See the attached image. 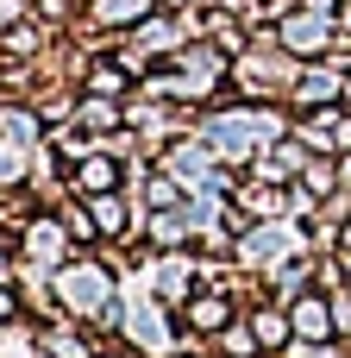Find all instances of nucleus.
Segmentation results:
<instances>
[{"instance_id":"2eb2a0df","label":"nucleus","mask_w":351,"mask_h":358,"mask_svg":"<svg viewBox=\"0 0 351 358\" xmlns=\"http://www.w3.org/2000/svg\"><path fill=\"white\" fill-rule=\"evenodd\" d=\"M25 19H38V0H0V31H13Z\"/></svg>"},{"instance_id":"f257e3e1","label":"nucleus","mask_w":351,"mask_h":358,"mask_svg":"<svg viewBox=\"0 0 351 358\" xmlns=\"http://www.w3.org/2000/svg\"><path fill=\"white\" fill-rule=\"evenodd\" d=\"M276 44H283L289 57L314 63V57L339 50V13H333V6H308V0H295V6L276 19Z\"/></svg>"},{"instance_id":"6e6552de","label":"nucleus","mask_w":351,"mask_h":358,"mask_svg":"<svg viewBox=\"0 0 351 358\" xmlns=\"http://www.w3.org/2000/svg\"><path fill=\"white\" fill-rule=\"evenodd\" d=\"M19 245H25V258H31V264H69V245H75V239H69V227H63L57 214H38V220L25 227V239H19Z\"/></svg>"},{"instance_id":"f03ea898","label":"nucleus","mask_w":351,"mask_h":358,"mask_svg":"<svg viewBox=\"0 0 351 358\" xmlns=\"http://www.w3.org/2000/svg\"><path fill=\"white\" fill-rule=\"evenodd\" d=\"M301 245V233H289L283 220H264V227H251V233H239V245H232V264H245V271H257V277H270L289 252Z\"/></svg>"},{"instance_id":"9b49d317","label":"nucleus","mask_w":351,"mask_h":358,"mask_svg":"<svg viewBox=\"0 0 351 358\" xmlns=\"http://www.w3.org/2000/svg\"><path fill=\"white\" fill-rule=\"evenodd\" d=\"M295 189H308L314 201H333V195L345 189V164H339V157H308V164H301V182H295Z\"/></svg>"},{"instance_id":"f8f14e48","label":"nucleus","mask_w":351,"mask_h":358,"mask_svg":"<svg viewBox=\"0 0 351 358\" xmlns=\"http://www.w3.org/2000/svg\"><path fill=\"white\" fill-rule=\"evenodd\" d=\"M57 220L69 227V239H75V245H100V227H94V214H88V201H82V195H69V201L57 208Z\"/></svg>"},{"instance_id":"423d86ee","label":"nucleus","mask_w":351,"mask_h":358,"mask_svg":"<svg viewBox=\"0 0 351 358\" xmlns=\"http://www.w3.org/2000/svg\"><path fill=\"white\" fill-rule=\"evenodd\" d=\"M289 321H295V340H308V346H333V340H339V327H333V296H320V289H301V296L289 302Z\"/></svg>"},{"instance_id":"f3484780","label":"nucleus","mask_w":351,"mask_h":358,"mask_svg":"<svg viewBox=\"0 0 351 358\" xmlns=\"http://www.w3.org/2000/svg\"><path fill=\"white\" fill-rule=\"evenodd\" d=\"M333 252H339V258H351V214L339 220V233H333Z\"/></svg>"},{"instance_id":"ddd939ff","label":"nucleus","mask_w":351,"mask_h":358,"mask_svg":"<svg viewBox=\"0 0 351 358\" xmlns=\"http://www.w3.org/2000/svg\"><path fill=\"white\" fill-rule=\"evenodd\" d=\"M214 346H220V358H257V334H251V321L239 315V321H232Z\"/></svg>"},{"instance_id":"20e7f679","label":"nucleus","mask_w":351,"mask_h":358,"mask_svg":"<svg viewBox=\"0 0 351 358\" xmlns=\"http://www.w3.org/2000/svg\"><path fill=\"white\" fill-rule=\"evenodd\" d=\"M289 101H295L301 113H308V107H333V101H345V69H339L333 57H314V63H301V76H295Z\"/></svg>"},{"instance_id":"7ed1b4c3","label":"nucleus","mask_w":351,"mask_h":358,"mask_svg":"<svg viewBox=\"0 0 351 358\" xmlns=\"http://www.w3.org/2000/svg\"><path fill=\"white\" fill-rule=\"evenodd\" d=\"M126 157L119 151H107V145H94L82 164H69L63 170V182H69V195H113V189H126Z\"/></svg>"},{"instance_id":"dca6fc26","label":"nucleus","mask_w":351,"mask_h":358,"mask_svg":"<svg viewBox=\"0 0 351 358\" xmlns=\"http://www.w3.org/2000/svg\"><path fill=\"white\" fill-rule=\"evenodd\" d=\"M6 321H19V296H13V289L0 283V327H6Z\"/></svg>"},{"instance_id":"9d476101","label":"nucleus","mask_w":351,"mask_h":358,"mask_svg":"<svg viewBox=\"0 0 351 358\" xmlns=\"http://www.w3.org/2000/svg\"><path fill=\"white\" fill-rule=\"evenodd\" d=\"M245 321H251V334H257V352H283V346L295 340L289 302H257V308H245Z\"/></svg>"},{"instance_id":"0eeeda50","label":"nucleus","mask_w":351,"mask_h":358,"mask_svg":"<svg viewBox=\"0 0 351 358\" xmlns=\"http://www.w3.org/2000/svg\"><path fill=\"white\" fill-rule=\"evenodd\" d=\"M75 88H82V94H113V101H132V94H138V76H132L119 57H88V63H82V76H75Z\"/></svg>"},{"instance_id":"1a4fd4ad","label":"nucleus","mask_w":351,"mask_h":358,"mask_svg":"<svg viewBox=\"0 0 351 358\" xmlns=\"http://www.w3.org/2000/svg\"><path fill=\"white\" fill-rule=\"evenodd\" d=\"M151 13H157V0H88V13L75 25H88V31H132Z\"/></svg>"},{"instance_id":"4468645a","label":"nucleus","mask_w":351,"mask_h":358,"mask_svg":"<svg viewBox=\"0 0 351 358\" xmlns=\"http://www.w3.org/2000/svg\"><path fill=\"white\" fill-rule=\"evenodd\" d=\"M38 346H44L50 358H88V346H82L69 327H44V334H38Z\"/></svg>"},{"instance_id":"39448f33","label":"nucleus","mask_w":351,"mask_h":358,"mask_svg":"<svg viewBox=\"0 0 351 358\" xmlns=\"http://www.w3.org/2000/svg\"><path fill=\"white\" fill-rule=\"evenodd\" d=\"M314 151L295 138V132H283V138H270L264 151H257V164H251V176L257 182H276V189H295L301 182V164H308Z\"/></svg>"}]
</instances>
